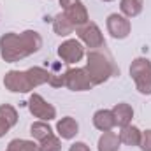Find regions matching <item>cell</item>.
Listing matches in <instances>:
<instances>
[{"instance_id": "obj_5", "label": "cell", "mask_w": 151, "mask_h": 151, "mask_svg": "<svg viewBox=\"0 0 151 151\" xmlns=\"http://www.w3.org/2000/svg\"><path fill=\"white\" fill-rule=\"evenodd\" d=\"M63 86H67L72 91H88L91 90L93 83L90 81V76L86 69H69L63 74Z\"/></svg>"}, {"instance_id": "obj_7", "label": "cell", "mask_w": 151, "mask_h": 151, "mask_svg": "<svg viewBox=\"0 0 151 151\" xmlns=\"http://www.w3.org/2000/svg\"><path fill=\"white\" fill-rule=\"evenodd\" d=\"M60 5L63 9V14L74 23V27H81L84 23H88V11L84 7V4L81 0H60Z\"/></svg>"}, {"instance_id": "obj_21", "label": "cell", "mask_w": 151, "mask_h": 151, "mask_svg": "<svg viewBox=\"0 0 151 151\" xmlns=\"http://www.w3.org/2000/svg\"><path fill=\"white\" fill-rule=\"evenodd\" d=\"M0 118L12 128L18 123V111L11 106V104H2L0 106Z\"/></svg>"}, {"instance_id": "obj_11", "label": "cell", "mask_w": 151, "mask_h": 151, "mask_svg": "<svg viewBox=\"0 0 151 151\" xmlns=\"http://www.w3.org/2000/svg\"><path fill=\"white\" fill-rule=\"evenodd\" d=\"M56 132H58V137L60 139H74L79 132V125L72 116H65L62 118L58 123H56Z\"/></svg>"}, {"instance_id": "obj_24", "label": "cell", "mask_w": 151, "mask_h": 151, "mask_svg": "<svg viewBox=\"0 0 151 151\" xmlns=\"http://www.w3.org/2000/svg\"><path fill=\"white\" fill-rule=\"evenodd\" d=\"M69 151H91V150H90V146L84 144V142H74V144L69 148Z\"/></svg>"}, {"instance_id": "obj_22", "label": "cell", "mask_w": 151, "mask_h": 151, "mask_svg": "<svg viewBox=\"0 0 151 151\" xmlns=\"http://www.w3.org/2000/svg\"><path fill=\"white\" fill-rule=\"evenodd\" d=\"M39 151H62V142L60 137H56L55 134H51L49 137H46L44 141H40Z\"/></svg>"}, {"instance_id": "obj_2", "label": "cell", "mask_w": 151, "mask_h": 151, "mask_svg": "<svg viewBox=\"0 0 151 151\" xmlns=\"http://www.w3.org/2000/svg\"><path fill=\"white\" fill-rule=\"evenodd\" d=\"M84 69H86V72L90 76V81L93 83V86L106 83L111 76H114L118 72V69L114 67L113 62L104 53H100L97 49H93V51L88 53V56H86V67Z\"/></svg>"}, {"instance_id": "obj_13", "label": "cell", "mask_w": 151, "mask_h": 151, "mask_svg": "<svg viewBox=\"0 0 151 151\" xmlns=\"http://www.w3.org/2000/svg\"><path fill=\"white\" fill-rule=\"evenodd\" d=\"M93 125L97 130L100 132H109L116 127V121H114V116H113V111L109 109H100L93 114Z\"/></svg>"}, {"instance_id": "obj_6", "label": "cell", "mask_w": 151, "mask_h": 151, "mask_svg": "<svg viewBox=\"0 0 151 151\" xmlns=\"http://www.w3.org/2000/svg\"><path fill=\"white\" fill-rule=\"evenodd\" d=\"M76 32H77V37L81 39L88 47H91V49L102 47V46L106 44V40H104V35H102L100 28H99V27H97V23H93V21H88V23H84V25L77 27V28H76Z\"/></svg>"}, {"instance_id": "obj_3", "label": "cell", "mask_w": 151, "mask_h": 151, "mask_svg": "<svg viewBox=\"0 0 151 151\" xmlns=\"http://www.w3.org/2000/svg\"><path fill=\"white\" fill-rule=\"evenodd\" d=\"M130 76L139 93L151 95V62L148 58H135L130 65Z\"/></svg>"}, {"instance_id": "obj_12", "label": "cell", "mask_w": 151, "mask_h": 151, "mask_svg": "<svg viewBox=\"0 0 151 151\" xmlns=\"http://www.w3.org/2000/svg\"><path fill=\"white\" fill-rule=\"evenodd\" d=\"M113 116H114V121H116V125L118 127H127V125H130L132 123V118H134V109H132V106L130 104H125V102H119V104H116L113 109Z\"/></svg>"}, {"instance_id": "obj_17", "label": "cell", "mask_w": 151, "mask_h": 151, "mask_svg": "<svg viewBox=\"0 0 151 151\" xmlns=\"http://www.w3.org/2000/svg\"><path fill=\"white\" fill-rule=\"evenodd\" d=\"M144 2L142 0H119V9L125 18H135L142 12Z\"/></svg>"}, {"instance_id": "obj_26", "label": "cell", "mask_w": 151, "mask_h": 151, "mask_svg": "<svg viewBox=\"0 0 151 151\" xmlns=\"http://www.w3.org/2000/svg\"><path fill=\"white\" fill-rule=\"evenodd\" d=\"M104 2H113V0H104Z\"/></svg>"}, {"instance_id": "obj_1", "label": "cell", "mask_w": 151, "mask_h": 151, "mask_svg": "<svg viewBox=\"0 0 151 151\" xmlns=\"http://www.w3.org/2000/svg\"><path fill=\"white\" fill-rule=\"evenodd\" d=\"M42 47V37L35 30H25L21 34H4L0 37V56L5 63H16Z\"/></svg>"}, {"instance_id": "obj_16", "label": "cell", "mask_w": 151, "mask_h": 151, "mask_svg": "<svg viewBox=\"0 0 151 151\" xmlns=\"http://www.w3.org/2000/svg\"><path fill=\"white\" fill-rule=\"evenodd\" d=\"M119 135L114 132H102L100 139H99V151H118L119 150Z\"/></svg>"}, {"instance_id": "obj_9", "label": "cell", "mask_w": 151, "mask_h": 151, "mask_svg": "<svg viewBox=\"0 0 151 151\" xmlns=\"http://www.w3.org/2000/svg\"><path fill=\"white\" fill-rule=\"evenodd\" d=\"M58 56L65 63H76L84 56V47L79 40L69 39V40H65L58 46Z\"/></svg>"}, {"instance_id": "obj_4", "label": "cell", "mask_w": 151, "mask_h": 151, "mask_svg": "<svg viewBox=\"0 0 151 151\" xmlns=\"http://www.w3.org/2000/svg\"><path fill=\"white\" fill-rule=\"evenodd\" d=\"M4 86L12 93H28L35 88L27 70H9L4 76Z\"/></svg>"}, {"instance_id": "obj_8", "label": "cell", "mask_w": 151, "mask_h": 151, "mask_svg": "<svg viewBox=\"0 0 151 151\" xmlns=\"http://www.w3.org/2000/svg\"><path fill=\"white\" fill-rule=\"evenodd\" d=\"M28 109L40 121H51V119L56 118L55 106H51L47 100H44L39 93H32L30 95V99H28Z\"/></svg>"}, {"instance_id": "obj_18", "label": "cell", "mask_w": 151, "mask_h": 151, "mask_svg": "<svg viewBox=\"0 0 151 151\" xmlns=\"http://www.w3.org/2000/svg\"><path fill=\"white\" fill-rule=\"evenodd\" d=\"M30 134H32V137L35 139V141H44L46 137H49L51 134H53V130H51V127L47 125V121H35L32 127H30Z\"/></svg>"}, {"instance_id": "obj_10", "label": "cell", "mask_w": 151, "mask_h": 151, "mask_svg": "<svg viewBox=\"0 0 151 151\" xmlns=\"http://www.w3.org/2000/svg\"><path fill=\"white\" fill-rule=\"evenodd\" d=\"M130 30H132V25H130V19L125 18L123 14H118L114 12L107 18V32L113 35L114 39H125L130 35Z\"/></svg>"}, {"instance_id": "obj_19", "label": "cell", "mask_w": 151, "mask_h": 151, "mask_svg": "<svg viewBox=\"0 0 151 151\" xmlns=\"http://www.w3.org/2000/svg\"><path fill=\"white\" fill-rule=\"evenodd\" d=\"M27 72H28V76H30V79H32V83H34L35 88L40 86V84L49 83V77H51V72L46 70V69H42V67H32Z\"/></svg>"}, {"instance_id": "obj_15", "label": "cell", "mask_w": 151, "mask_h": 151, "mask_svg": "<svg viewBox=\"0 0 151 151\" xmlns=\"http://www.w3.org/2000/svg\"><path fill=\"white\" fill-rule=\"evenodd\" d=\"M141 134H142V132H141L137 127L127 125V127H123L121 132H119V141H121L123 144H127V146H139V142H141Z\"/></svg>"}, {"instance_id": "obj_23", "label": "cell", "mask_w": 151, "mask_h": 151, "mask_svg": "<svg viewBox=\"0 0 151 151\" xmlns=\"http://www.w3.org/2000/svg\"><path fill=\"white\" fill-rule=\"evenodd\" d=\"M139 148L142 151H151V130H144V132L141 134Z\"/></svg>"}, {"instance_id": "obj_20", "label": "cell", "mask_w": 151, "mask_h": 151, "mask_svg": "<svg viewBox=\"0 0 151 151\" xmlns=\"http://www.w3.org/2000/svg\"><path fill=\"white\" fill-rule=\"evenodd\" d=\"M5 151H39V144L27 139H14L9 142Z\"/></svg>"}, {"instance_id": "obj_14", "label": "cell", "mask_w": 151, "mask_h": 151, "mask_svg": "<svg viewBox=\"0 0 151 151\" xmlns=\"http://www.w3.org/2000/svg\"><path fill=\"white\" fill-rule=\"evenodd\" d=\"M53 30H55L56 35H60V37H67V35H70V34L76 30V27H74V23H72L63 12H60V14H56L55 19H53Z\"/></svg>"}, {"instance_id": "obj_25", "label": "cell", "mask_w": 151, "mask_h": 151, "mask_svg": "<svg viewBox=\"0 0 151 151\" xmlns=\"http://www.w3.org/2000/svg\"><path fill=\"white\" fill-rule=\"evenodd\" d=\"M9 130H11V127H9V125H7V123H5V121L0 118V139H2V137H4V135L9 132Z\"/></svg>"}]
</instances>
